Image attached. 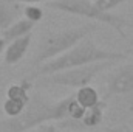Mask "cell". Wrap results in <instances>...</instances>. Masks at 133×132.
Masks as SVG:
<instances>
[{
  "label": "cell",
  "instance_id": "5bb4252c",
  "mask_svg": "<svg viewBox=\"0 0 133 132\" xmlns=\"http://www.w3.org/2000/svg\"><path fill=\"white\" fill-rule=\"evenodd\" d=\"M95 3H96V6L101 8L102 11H113L115 8H118L119 5H122V3H125L127 0H93Z\"/></svg>",
  "mask_w": 133,
  "mask_h": 132
},
{
  "label": "cell",
  "instance_id": "5b68a950",
  "mask_svg": "<svg viewBox=\"0 0 133 132\" xmlns=\"http://www.w3.org/2000/svg\"><path fill=\"white\" fill-rule=\"evenodd\" d=\"M115 62H96L82 67H74L62 70L57 73H51L46 76L39 78L40 84L43 86H61V87H70V89H81L84 86H90L91 81L102 73L104 70H108Z\"/></svg>",
  "mask_w": 133,
  "mask_h": 132
},
{
  "label": "cell",
  "instance_id": "8fae6325",
  "mask_svg": "<svg viewBox=\"0 0 133 132\" xmlns=\"http://www.w3.org/2000/svg\"><path fill=\"white\" fill-rule=\"evenodd\" d=\"M22 14L20 3L16 0H0V33Z\"/></svg>",
  "mask_w": 133,
  "mask_h": 132
},
{
  "label": "cell",
  "instance_id": "7c38bea8",
  "mask_svg": "<svg viewBox=\"0 0 133 132\" xmlns=\"http://www.w3.org/2000/svg\"><path fill=\"white\" fill-rule=\"evenodd\" d=\"M74 98L76 101L84 107V109H90V107H95L98 106L101 101V97L98 93V90L90 84V86H84L81 89H76V93H74Z\"/></svg>",
  "mask_w": 133,
  "mask_h": 132
},
{
  "label": "cell",
  "instance_id": "52a82bcc",
  "mask_svg": "<svg viewBox=\"0 0 133 132\" xmlns=\"http://www.w3.org/2000/svg\"><path fill=\"white\" fill-rule=\"evenodd\" d=\"M108 95H132L133 93V62L116 68L107 81Z\"/></svg>",
  "mask_w": 133,
  "mask_h": 132
},
{
  "label": "cell",
  "instance_id": "ac0fdd59",
  "mask_svg": "<svg viewBox=\"0 0 133 132\" xmlns=\"http://www.w3.org/2000/svg\"><path fill=\"white\" fill-rule=\"evenodd\" d=\"M129 110H130V113L133 115V93L130 95V98H129Z\"/></svg>",
  "mask_w": 133,
  "mask_h": 132
},
{
  "label": "cell",
  "instance_id": "ba28073f",
  "mask_svg": "<svg viewBox=\"0 0 133 132\" xmlns=\"http://www.w3.org/2000/svg\"><path fill=\"white\" fill-rule=\"evenodd\" d=\"M31 40H33V33L8 42L5 45V50H3V55H2L3 56V62L6 65H16V64H19L25 58L26 51L30 50Z\"/></svg>",
  "mask_w": 133,
  "mask_h": 132
},
{
  "label": "cell",
  "instance_id": "e0dca14e",
  "mask_svg": "<svg viewBox=\"0 0 133 132\" xmlns=\"http://www.w3.org/2000/svg\"><path fill=\"white\" fill-rule=\"evenodd\" d=\"M20 5H37V3H46L50 0H16Z\"/></svg>",
  "mask_w": 133,
  "mask_h": 132
},
{
  "label": "cell",
  "instance_id": "2e32d148",
  "mask_svg": "<svg viewBox=\"0 0 133 132\" xmlns=\"http://www.w3.org/2000/svg\"><path fill=\"white\" fill-rule=\"evenodd\" d=\"M105 132H133V129L127 124H119V126H115V128H108Z\"/></svg>",
  "mask_w": 133,
  "mask_h": 132
},
{
  "label": "cell",
  "instance_id": "4fadbf2b",
  "mask_svg": "<svg viewBox=\"0 0 133 132\" xmlns=\"http://www.w3.org/2000/svg\"><path fill=\"white\" fill-rule=\"evenodd\" d=\"M22 14H23L25 19L31 20L34 23H37L43 19V9L37 5H25L22 8Z\"/></svg>",
  "mask_w": 133,
  "mask_h": 132
},
{
  "label": "cell",
  "instance_id": "277c9868",
  "mask_svg": "<svg viewBox=\"0 0 133 132\" xmlns=\"http://www.w3.org/2000/svg\"><path fill=\"white\" fill-rule=\"evenodd\" d=\"M98 30V23L88 22L74 28H66V30H59V31H50L46 33L37 48V53L33 59V65L39 67L61 55H64L70 48H73L77 42L82 39L88 37L91 33Z\"/></svg>",
  "mask_w": 133,
  "mask_h": 132
},
{
  "label": "cell",
  "instance_id": "7a4b0ae2",
  "mask_svg": "<svg viewBox=\"0 0 133 132\" xmlns=\"http://www.w3.org/2000/svg\"><path fill=\"white\" fill-rule=\"evenodd\" d=\"M125 58H129V53L105 50L99 47L95 40L85 37L81 42H77L73 48L65 51L64 55L36 67L30 73L28 79L34 81L51 73H57V71L74 68V67L88 65V64H96V62H118V61H124Z\"/></svg>",
  "mask_w": 133,
  "mask_h": 132
},
{
  "label": "cell",
  "instance_id": "9a60e30c",
  "mask_svg": "<svg viewBox=\"0 0 133 132\" xmlns=\"http://www.w3.org/2000/svg\"><path fill=\"white\" fill-rule=\"evenodd\" d=\"M56 131H57V126L56 124L45 123V124H40V126L33 128V129H30V131H26V132H56Z\"/></svg>",
  "mask_w": 133,
  "mask_h": 132
},
{
  "label": "cell",
  "instance_id": "30bf717a",
  "mask_svg": "<svg viewBox=\"0 0 133 132\" xmlns=\"http://www.w3.org/2000/svg\"><path fill=\"white\" fill-rule=\"evenodd\" d=\"M105 107H107V103L101 101L98 106L85 109V113L79 121V131H88V129L98 128L104 120V109Z\"/></svg>",
  "mask_w": 133,
  "mask_h": 132
},
{
  "label": "cell",
  "instance_id": "8992f818",
  "mask_svg": "<svg viewBox=\"0 0 133 132\" xmlns=\"http://www.w3.org/2000/svg\"><path fill=\"white\" fill-rule=\"evenodd\" d=\"M33 84L30 79H23L20 82H16L8 87L6 98L3 101V113L6 118H14L23 112L26 104L30 103V90Z\"/></svg>",
  "mask_w": 133,
  "mask_h": 132
},
{
  "label": "cell",
  "instance_id": "d6986e66",
  "mask_svg": "<svg viewBox=\"0 0 133 132\" xmlns=\"http://www.w3.org/2000/svg\"><path fill=\"white\" fill-rule=\"evenodd\" d=\"M5 45H6V42L0 37V58H2V55H3V50H5Z\"/></svg>",
  "mask_w": 133,
  "mask_h": 132
},
{
  "label": "cell",
  "instance_id": "3957f363",
  "mask_svg": "<svg viewBox=\"0 0 133 132\" xmlns=\"http://www.w3.org/2000/svg\"><path fill=\"white\" fill-rule=\"evenodd\" d=\"M46 6L54 11H61L70 16H77L88 19L95 23H104L110 28H113L119 37L127 39V30H133V22L113 14L110 11H102L101 8L96 6L93 0H50L46 2Z\"/></svg>",
  "mask_w": 133,
  "mask_h": 132
},
{
  "label": "cell",
  "instance_id": "9c48e42d",
  "mask_svg": "<svg viewBox=\"0 0 133 132\" xmlns=\"http://www.w3.org/2000/svg\"><path fill=\"white\" fill-rule=\"evenodd\" d=\"M34 27H36L34 22L25 19V17H22V19L19 17L17 20H14L9 27H6V28L0 33V37L8 44V42H11V40H14V39H19V37L26 36V34H31L33 30H34Z\"/></svg>",
  "mask_w": 133,
  "mask_h": 132
},
{
  "label": "cell",
  "instance_id": "6da1fadb",
  "mask_svg": "<svg viewBox=\"0 0 133 132\" xmlns=\"http://www.w3.org/2000/svg\"><path fill=\"white\" fill-rule=\"evenodd\" d=\"M84 113L85 109L76 101L74 95H68L61 101H50L40 93H33L20 115L0 121V132H26L53 121H57L62 129L79 131Z\"/></svg>",
  "mask_w": 133,
  "mask_h": 132
}]
</instances>
